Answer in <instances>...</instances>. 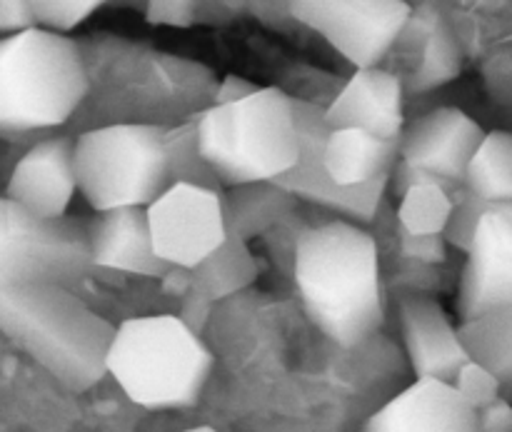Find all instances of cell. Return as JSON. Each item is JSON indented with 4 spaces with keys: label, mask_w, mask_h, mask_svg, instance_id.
<instances>
[{
    "label": "cell",
    "mask_w": 512,
    "mask_h": 432,
    "mask_svg": "<svg viewBox=\"0 0 512 432\" xmlns=\"http://www.w3.org/2000/svg\"><path fill=\"white\" fill-rule=\"evenodd\" d=\"M290 270L305 313L340 348H358L383 325L380 248L363 225L335 218L305 228Z\"/></svg>",
    "instance_id": "6da1fadb"
},
{
    "label": "cell",
    "mask_w": 512,
    "mask_h": 432,
    "mask_svg": "<svg viewBox=\"0 0 512 432\" xmlns=\"http://www.w3.org/2000/svg\"><path fill=\"white\" fill-rule=\"evenodd\" d=\"M0 333L68 390H88L105 373L113 328L65 285H0Z\"/></svg>",
    "instance_id": "7a4b0ae2"
},
{
    "label": "cell",
    "mask_w": 512,
    "mask_h": 432,
    "mask_svg": "<svg viewBox=\"0 0 512 432\" xmlns=\"http://www.w3.org/2000/svg\"><path fill=\"white\" fill-rule=\"evenodd\" d=\"M90 78L68 33L33 25L0 38V135H30L68 123Z\"/></svg>",
    "instance_id": "3957f363"
},
{
    "label": "cell",
    "mask_w": 512,
    "mask_h": 432,
    "mask_svg": "<svg viewBox=\"0 0 512 432\" xmlns=\"http://www.w3.org/2000/svg\"><path fill=\"white\" fill-rule=\"evenodd\" d=\"M195 135L223 188L278 180L300 160L298 105L280 88L213 103L195 118Z\"/></svg>",
    "instance_id": "277c9868"
},
{
    "label": "cell",
    "mask_w": 512,
    "mask_h": 432,
    "mask_svg": "<svg viewBox=\"0 0 512 432\" xmlns=\"http://www.w3.org/2000/svg\"><path fill=\"white\" fill-rule=\"evenodd\" d=\"M213 370V355L180 315L120 323L105 350V373L145 410L190 408Z\"/></svg>",
    "instance_id": "5b68a950"
},
{
    "label": "cell",
    "mask_w": 512,
    "mask_h": 432,
    "mask_svg": "<svg viewBox=\"0 0 512 432\" xmlns=\"http://www.w3.org/2000/svg\"><path fill=\"white\" fill-rule=\"evenodd\" d=\"M165 128L113 123L80 133L73 143L78 193L95 213L145 208L170 185Z\"/></svg>",
    "instance_id": "8992f818"
},
{
    "label": "cell",
    "mask_w": 512,
    "mask_h": 432,
    "mask_svg": "<svg viewBox=\"0 0 512 432\" xmlns=\"http://www.w3.org/2000/svg\"><path fill=\"white\" fill-rule=\"evenodd\" d=\"M93 270L88 228L68 218H38L0 195V285H73Z\"/></svg>",
    "instance_id": "52a82bcc"
},
{
    "label": "cell",
    "mask_w": 512,
    "mask_h": 432,
    "mask_svg": "<svg viewBox=\"0 0 512 432\" xmlns=\"http://www.w3.org/2000/svg\"><path fill=\"white\" fill-rule=\"evenodd\" d=\"M153 250L170 268L193 270L228 238L223 190L170 183L145 205Z\"/></svg>",
    "instance_id": "ba28073f"
},
{
    "label": "cell",
    "mask_w": 512,
    "mask_h": 432,
    "mask_svg": "<svg viewBox=\"0 0 512 432\" xmlns=\"http://www.w3.org/2000/svg\"><path fill=\"white\" fill-rule=\"evenodd\" d=\"M295 105H298L300 120V160L293 170L280 175L275 183L288 190L295 200H308L318 208H325L328 213H335L340 220H350V223L358 225L373 223L380 210L388 178L375 180L370 185H358V188L335 185L325 173L323 160H320L325 133H328L323 110L313 108L303 100H295Z\"/></svg>",
    "instance_id": "9c48e42d"
},
{
    "label": "cell",
    "mask_w": 512,
    "mask_h": 432,
    "mask_svg": "<svg viewBox=\"0 0 512 432\" xmlns=\"http://www.w3.org/2000/svg\"><path fill=\"white\" fill-rule=\"evenodd\" d=\"M512 303V200L485 205L458 288L460 323Z\"/></svg>",
    "instance_id": "30bf717a"
},
{
    "label": "cell",
    "mask_w": 512,
    "mask_h": 432,
    "mask_svg": "<svg viewBox=\"0 0 512 432\" xmlns=\"http://www.w3.org/2000/svg\"><path fill=\"white\" fill-rule=\"evenodd\" d=\"M298 13L358 68L375 65L408 20L400 0H298Z\"/></svg>",
    "instance_id": "8fae6325"
},
{
    "label": "cell",
    "mask_w": 512,
    "mask_h": 432,
    "mask_svg": "<svg viewBox=\"0 0 512 432\" xmlns=\"http://www.w3.org/2000/svg\"><path fill=\"white\" fill-rule=\"evenodd\" d=\"M483 135L478 120L465 110L443 105L405 125L398 138V160L418 173L435 175L460 188Z\"/></svg>",
    "instance_id": "7c38bea8"
},
{
    "label": "cell",
    "mask_w": 512,
    "mask_h": 432,
    "mask_svg": "<svg viewBox=\"0 0 512 432\" xmlns=\"http://www.w3.org/2000/svg\"><path fill=\"white\" fill-rule=\"evenodd\" d=\"M398 320L415 378H435L450 383L460 365L470 360L458 325L428 293H415V290L400 293Z\"/></svg>",
    "instance_id": "4fadbf2b"
},
{
    "label": "cell",
    "mask_w": 512,
    "mask_h": 432,
    "mask_svg": "<svg viewBox=\"0 0 512 432\" xmlns=\"http://www.w3.org/2000/svg\"><path fill=\"white\" fill-rule=\"evenodd\" d=\"M75 138H45L20 155L5 185V198L38 218H63L78 193L73 165Z\"/></svg>",
    "instance_id": "5bb4252c"
},
{
    "label": "cell",
    "mask_w": 512,
    "mask_h": 432,
    "mask_svg": "<svg viewBox=\"0 0 512 432\" xmlns=\"http://www.w3.org/2000/svg\"><path fill=\"white\" fill-rule=\"evenodd\" d=\"M363 432H478V415L453 383L415 378L370 415Z\"/></svg>",
    "instance_id": "9a60e30c"
},
{
    "label": "cell",
    "mask_w": 512,
    "mask_h": 432,
    "mask_svg": "<svg viewBox=\"0 0 512 432\" xmlns=\"http://www.w3.org/2000/svg\"><path fill=\"white\" fill-rule=\"evenodd\" d=\"M328 128H358L383 140H398L405 128L403 83L375 65L355 70L333 103L323 110Z\"/></svg>",
    "instance_id": "2e32d148"
},
{
    "label": "cell",
    "mask_w": 512,
    "mask_h": 432,
    "mask_svg": "<svg viewBox=\"0 0 512 432\" xmlns=\"http://www.w3.org/2000/svg\"><path fill=\"white\" fill-rule=\"evenodd\" d=\"M93 268L130 275H165L170 265L155 255L145 208H115L98 213L88 228Z\"/></svg>",
    "instance_id": "e0dca14e"
},
{
    "label": "cell",
    "mask_w": 512,
    "mask_h": 432,
    "mask_svg": "<svg viewBox=\"0 0 512 432\" xmlns=\"http://www.w3.org/2000/svg\"><path fill=\"white\" fill-rule=\"evenodd\" d=\"M258 275V263L248 243L230 233L218 250L190 270V288L183 295L180 318L200 333L215 303L248 288Z\"/></svg>",
    "instance_id": "ac0fdd59"
},
{
    "label": "cell",
    "mask_w": 512,
    "mask_h": 432,
    "mask_svg": "<svg viewBox=\"0 0 512 432\" xmlns=\"http://www.w3.org/2000/svg\"><path fill=\"white\" fill-rule=\"evenodd\" d=\"M320 160L335 185H370L388 178L398 163V140L375 138L358 128H328Z\"/></svg>",
    "instance_id": "d6986e66"
},
{
    "label": "cell",
    "mask_w": 512,
    "mask_h": 432,
    "mask_svg": "<svg viewBox=\"0 0 512 432\" xmlns=\"http://www.w3.org/2000/svg\"><path fill=\"white\" fill-rule=\"evenodd\" d=\"M223 203L228 233L248 243L255 235H265L280 220L288 218L295 198L275 180H260V183L230 185L228 193L223 195Z\"/></svg>",
    "instance_id": "ffe728a7"
},
{
    "label": "cell",
    "mask_w": 512,
    "mask_h": 432,
    "mask_svg": "<svg viewBox=\"0 0 512 432\" xmlns=\"http://www.w3.org/2000/svg\"><path fill=\"white\" fill-rule=\"evenodd\" d=\"M463 190L483 205L512 200V133L490 130L465 168Z\"/></svg>",
    "instance_id": "44dd1931"
},
{
    "label": "cell",
    "mask_w": 512,
    "mask_h": 432,
    "mask_svg": "<svg viewBox=\"0 0 512 432\" xmlns=\"http://www.w3.org/2000/svg\"><path fill=\"white\" fill-rule=\"evenodd\" d=\"M458 330L470 358L488 365L505 390H512V303L460 323Z\"/></svg>",
    "instance_id": "7402d4cb"
},
{
    "label": "cell",
    "mask_w": 512,
    "mask_h": 432,
    "mask_svg": "<svg viewBox=\"0 0 512 432\" xmlns=\"http://www.w3.org/2000/svg\"><path fill=\"white\" fill-rule=\"evenodd\" d=\"M165 158H168L170 183L205 185V188L223 190L218 175L213 173L198 150V135H195V120L175 128H165Z\"/></svg>",
    "instance_id": "603a6c76"
},
{
    "label": "cell",
    "mask_w": 512,
    "mask_h": 432,
    "mask_svg": "<svg viewBox=\"0 0 512 432\" xmlns=\"http://www.w3.org/2000/svg\"><path fill=\"white\" fill-rule=\"evenodd\" d=\"M453 388L458 390L460 398L470 405L473 410L485 408L493 400H498L505 393V385L500 383L498 375L488 368V365L478 363V360H465L455 378L450 380Z\"/></svg>",
    "instance_id": "cb8c5ba5"
},
{
    "label": "cell",
    "mask_w": 512,
    "mask_h": 432,
    "mask_svg": "<svg viewBox=\"0 0 512 432\" xmlns=\"http://www.w3.org/2000/svg\"><path fill=\"white\" fill-rule=\"evenodd\" d=\"M35 15V23L43 28L68 33L90 18L95 10L110 0H28Z\"/></svg>",
    "instance_id": "d4e9b609"
},
{
    "label": "cell",
    "mask_w": 512,
    "mask_h": 432,
    "mask_svg": "<svg viewBox=\"0 0 512 432\" xmlns=\"http://www.w3.org/2000/svg\"><path fill=\"white\" fill-rule=\"evenodd\" d=\"M400 260L408 265H440L448 258V240L445 235H410L398 228L395 233Z\"/></svg>",
    "instance_id": "484cf974"
},
{
    "label": "cell",
    "mask_w": 512,
    "mask_h": 432,
    "mask_svg": "<svg viewBox=\"0 0 512 432\" xmlns=\"http://www.w3.org/2000/svg\"><path fill=\"white\" fill-rule=\"evenodd\" d=\"M475 415H478V432H512V403L505 395L475 410Z\"/></svg>",
    "instance_id": "4316f807"
},
{
    "label": "cell",
    "mask_w": 512,
    "mask_h": 432,
    "mask_svg": "<svg viewBox=\"0 0 512 432\" xmlns=\"http://www.w3.org/2000/svg\"><path fill=\"white\" fill-rule=\"evenodd\" d=\"M35 15L28 0H0V33H18V30L33 28Z\"/></svg>",
    "instance_id": "83f0119b"
},
{
    "label": "cell",
    "mask_w": 512,
    "mask_h": 432,
    "mask_svg": "<svg viewBox=\"0 0 512 432\" xmlns=\"http://www.w3.org/2000/svg\"><path fill=\"white\" fill-rule=\"evenodd\" d=\"M253 90H255V85L243 83V80L228 78V80H225L223 88H220V93H218V98H215V103H230V100L243 98V95L253 93Z\"/></svg>",
    "instance_id": "f1b7e54d"
},
{
    "label": "cell",
    "mask_w": 512,
    "mask_h": 432,
    "mask_svg": "<svg viewBox=\"0 0 512 432\" xmlns=\"http://www.w3.org/2000/svg\"><path fill=\"white\" fill-rule=\"evenodd\" d=\"M180 432H218L213 428H190V430H180Z\"/></svg>",
    "instance_id": "f546056e"
}]
</instances>
